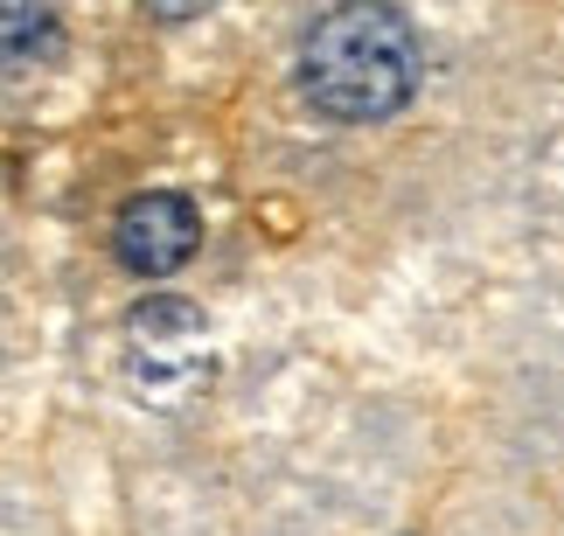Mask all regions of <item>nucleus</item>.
I'll list each match as a JSON object with an SVG mask.
<instances>
[{
	"mask_svg": "<svg viewBox=\"0 0 564 536\" xmlns=\"http://www.w3.org/2000/svg\"><path fill=\"white\" fill-rule=\"evenodd\" d=\"M411 84H419V29L390 0H335L300 42V91L341 125L404 112Z\"/></svg>",
	"mask_w": 564,
	"mask_h": 536,
	"instance_id": "1",
	"label": "nucleus"
},
{
	"mask_svg": "<svg viewBox=\"0 0 564 536\" xmlns=\"http://www.w3.org/2000/svg\"><path fill=\"white\" fill-rule=\"evenodd\" d=\"M119 265L140 272V278H161V272H182L195 259V244H203V217H195V203L175 196V188H147L119 209Z\"/></svg>",
	"mask_w": 564,
	"mask_h": 536,
	"instance_id": "2",
	"label": "nucleus"
},
{
	"mask_svg": "<svg viewBox=\"0 0 564 536\" xmlns=\"http://www.w3.org/2000/svg\"><path fill=\"white\" fill-rule=\"evenodd\" d=\"M203 314L188 299H147V307L126 314V349H133V370L140 383H175V376H195L203 370Z\"/></svg>",
	"mask_w": 564,
	"mask_h": 536,
	"instance_id": "3",
	"label": "nucleus"
},
{
	"mask_svg": "<svg viewBox=\"0 0 564 536\" xmlns=\"http://www.w3.org/2000/svg\"><path fill=\"white\" fill-rule=\"evenodd\" d=\"M50 42V0H0V56H29Z\"/></svg>",
	"mask_w": 564,
	"mask_h": 536,
	"instance_id": "4",
	"label": "nucleus"
},
{
	"mask_svg": "<svg viewBox=\"0 0 564 536\" xmlns=\"http://www.w3.org/2000/svg\"><path fill=\"white\" fill-rule=\"evenodd\" d=\"M140 8L154 14V21H195V14H209L216 0H140Z\"/></svg>",
	"mask_w": 564,
	"mask_h": 536,
	"instance_id": "5",
	"label": "nucleus"
}]
</instances>
